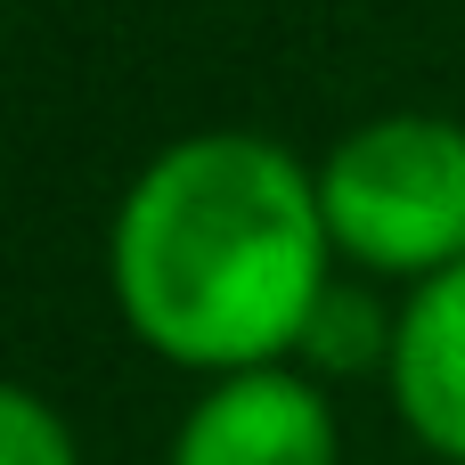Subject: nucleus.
<instances>
[{
	"label": "nucleus",
	"mask_w": 465,
	"mask_h": 465,
	"mask_svg": "<svg viewBox=\"0 0 465 465\" xmlns=\"http://www.w3.org/2000/svg\"><path fill=\"white\" fill-rule=\"evenodd\" d=\"M163 465H343V433L319 376L286 360V368L213 376L188 401Z\"/></svg>",
	"instance_id": "nucleus-3"
},
{
	"label": "nucleus",
	"mask_w": 465,
	"mask_h": 465,
	"mask_svg": "<svg viewBox=\"0 0 465 465\" xmlns=\"http://www.w3.org/2000/svg\"><path fill=\"white\" fill-rule=\"evenodd\" d=\"M0 465H82L74 425H65L33 384H8V392H0Z\"/></svg>",
	"instance_id": "nucleus-6"
},
{
	"label": "nucleus",
	"mask_w": 465,
	"mask_h": 465,
	"mask_svg": "<svg viewBox=\"0 0 465 465\" xmlns=\"http://www.w3.org/2000/svg\"><path fill=\"white\" fill-rule=\"evenodd\" d=\"M384 384H392V409L417 433V450L465 465V262L409 286Z\"/></svg>",
	"instance_id": "nucleus-4"
},
{
	"label": "nucleus",
	"mask_w": 465,
	"mask_h": 465,
	"mask_svg": "<svg viewBox=\"0 0 465 465\" xmlns=\"http://www.w3.org/2000/svg\"><path fill=\"white\" fill-rule=\"evenodd\" d=\"M319 213L351 270L425 286L465 262V123L458 114H368L319 163Z\"/></svg>",
	"instance_id": "nucleus-2"
},
{
	"label": "nucleus",
	"mask_w": 465,
	"mask_h": 465,
	"mask_svg": "<svg viewBox=\"0 0 465 465\" xmlns=\"http://www.w3.org/2000/svg\"><path fill=\"white\" fill-rule=\"evenodd\" d=\"M392 327H401V311H384L376 294H360V286H327V302L311 311V327H302V351H294V368L302 376H368V368H392Z\"/></svg>",
	"instance_id": "nucleus-5"
},
{
	"label": "nucleus",
	"mask_w": 465,
	"mask_h": 465,
	"mask_svg": "<svg viewBox=\"0 0 465 465\" xmlns=\"http://www.w3.org/2000/svg\"><path fill=\"white\" fill-rule=\"evenodd\" d=\"M327 253L319 172L294 147L262 131H196L123 188L106 286L155 360L188 376H245L302 351V327L335 286Z\"/></svg>",
	"instance_id": "nucleus-1"
}]
</instances>
